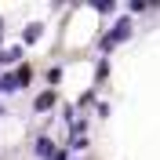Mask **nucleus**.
<instances>
[{
    "instance_id": "obj_1",
    "label": "nucleus",
    "mask_w": 160,
    "mask_h": 160,
    "mask_svg": "<svg viewBox=\"0 0 160 160\" xmlns=\"http://www.w3.org/2000/svg\"><path fill=\"white\" fill-rule=\"evenodd\" d=\"M29 77H33V73H29V66H22L18 73H11V77H4V80H0V91H18L22 84H29Z\"/></svg>"
},
{
    "instance_id": "obj_5",
    "label": "nucleus",
    "mask_w": 160,
    "mask_h": 160,
    "mask_svg": "<svg viewBox=\"0 0 160 160\" xmlns=\"http://www.w3.org/2000/svg\"><path fill=\"white\" fill-rule=\"evenodd\" d=\"M37 153H40V157H51V142L40 138V142H37Z\"/></svg>"
},
{
    "instance_id": "obj_3",
    "label": "nucleus",
    "mask_w": 160,
    "mask_h": 160,
    "mask_svg": "<svg viewBox=\"0 0 160 160\" xmlns=\"http://www.w3.org/2000/svg\"><path fill=\"white\" fill-rule=\"evenodd\" d=\"M51 106H55V91H44V95L37 98V109L44 113V109H51Z\"/></svg>"
},
{
    "instance_id": "obj_4",
    "label": "nucleus",
    "mask_w": 160,
    "mask_h": 160,
    "mask_svg": "<svg viewBox=\"0 0 160 160\" xmlns=\"http://www.w3.org/2000/svg\"><path fill=\"white\" fill-rule=\"evenodd\" d=\"M37 37H40V26H29V29L22 33V40H26V44H33V40H37Z\"/></svg>"
},
{
    "instance_id": "obj_2",
    "label": "nucleus",
    "mask_w": 160,
    "mask_h": 160,
    "mask_svg": "<svg viewBox=\"0 0 160 160\" xmlns=\"http://www.w3.org/2000/svg\"><path fill=\"white\" fill-rule=\"evenodd\" d=\"M128 33H131V22H128V18H124V22H117V29H113L109 37L102 40V48H106V51H109V48H117V44H120L124 37H128Z\"/></svg>"
}]
</instances>
